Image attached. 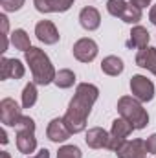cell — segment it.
Segmentation results:
<instances>
[{"mask_svg":"<svg viewBox=\"0 0 156 158\" xmlns=\"http://www.w3.org/2000/svg\"><path fill=\"white\" fill-rule=\"evenodd\" d=\"M76 0H33L35 9L40 13H64L74 6Z\"/></svg>","mask_w":156,"mask_h":158,"instance_id":"4fadbf2b","label":"cell"},{"mask_svg":"<svg viewBox=\"0 0 156 158\" xmlns=\"http://www.w3.org/2000/svg\"><path fill=\"white\" fill-rule=\"evenodd\" d=\"M145 158H147V156H145Z\"/></svg>","mask_w":156,"mask_h":158,"instance_id":"d6a6232c","label":"cell"},{"mask_svg":"<svg viewBox=\"0 0 156 158\" xmlns=\"http://www.w3.org/2000/svg\"><path fill=\"white\" fill-rule=\"evenodd\" d=\"M15 129L17 131H35V121L30 116H22L18 119V123L15 125Z\"/></svg>","mask_w":156,"mask_h":158,"instance_id":"d4e9b609","label":"cell"},{"mask_svg":"<svg viewBox=\"0 0 156 158\" xmlns=\"http://www.w3.org/2000/svg\"><path fill=\"white\" fill-rule=\"evenodd\" d=\"M145 149L149 155H156V132L151 134L147 140H145Z\"/></svg>","mask_w":156,"mask_h":158,"instance_id":"4316f807","label":"cell"},{"mask_svg":"<svg viewBox=\"0 0 156 158\" xmlns=\"http://www.w3.org/2000/svg\"><path fill=\"white\" fill-rule=\"evenodd\" d=\"M117 112L121 118L132 123L134 129H145L149 125V114L143 109L142 101H138L134 96H121L117 99Z\"/></svg>","mask_w":156,"mask_h":158,"instance_id":"3957f363","label":"cell"},{"mask_svg":"<svg viewBox=\"0 0 156 158\" xmlns=\"http://www.w3.org/2000/svg\"><path fill=\"white\" fill-rule=\"evenodd\" d=\"M149 40H151V35H149L147 28L134 26L130 30V37L127 40V48H138V50H142V48L149 46Z\"/></svg>","mask_w":156,"mask_h":158,"instance_id":"ac0fdd59","label":"cell"},{"mask_svg":"<svg viewBox=\"0 0 156 158\" xmlns=\"http://www.w3.org/2000/svg\"><path fill=\"white\" fill-rule=\"evenodd\" d=\"M24 2H26V0H0V4H2V9H4L6 13L18 11V9L24 6Z\"/></svg>","mask_w":156,"mask_h":158,"instance_id":"cb8c5ba5","label":"cell"},{"mask_svg":"<svg viewBox=\"0 0 156 158\" xmlns=\"http://www.w3.org/2000/svg\"><path fill=\"white\" fill-rule=\"evenodd\" d=\"M151 2H153V0H130V4L138 6L140 9H142V7H147V6H151Z\"/></svg>","mask_w":156,"mask_h":158,"instance_id":"83f0119b","label":"cell"},{"mask_svg":"<svg viewBox=\"0 0 156 158\" xmlns=\"http://www.w3.org/2000/svg\"><path fill=\"white\" fill-rule=\"evenodd\" d=\"M53 83H55L59 88H70V86H74V83H76V74H74L72 70H68V68H63V70L57 72Z\"/></svg>","mask_w":156,"mask_h":158,"instance_id":"7402d4cb","label":"cell"},{"mask_svg":"<svg viewBox=\"0 0 156 158\" xmlns=\"http://www.w3.org/2000/svg\"><path fill=\"white\" fill-rule=\"evenodd\" d=\"M26 63L30 64V70H31V76H33V83L46 86V85L55 81L57 72H55L50 57L44 53V50L31 46L26 52Z\"/></svg>","mask_w":156,"mask_h":158,"instance_id":"7a4b0ae2","label":"cell"},{"mask_svg":"<svg viewBox=\"0 0 156 158\" xmlns=\"http://www.w3.org/2000/svg\"><path fill=\"white\" fill-rule=\"evenodd\" d=\"M83 153L77 145H63L57 151V158H81Z\"/></svg>","mask_w":156,"mask_h":158,"instance_id":"603a6c76","label":"cell"},{"mask_svg":"<svg viewBox=\"0 0 156 158\" xmlns=\"http://www.w3.org/2000/svg\"><path fill=\"white\" fill-rule=\"evenodd\" d=\"M35 35L44 44H55V42H59V39H61L59 30L55 28V24L51 20H40V22H37Z\"/></svg>","mask_w":156,"mask_h":158,"instance_id":"8fae6325","label":"cell"},{"mask_svg":"<svg viewBox=\"0 0 156 158\" xmlns=\"http://www.w3.org/2000/svg\"><path fill=\"white\" fill-rule=\"evenodd\" d=\"M30 158H50V151L48 149H40L35 156H30Z\"/></svg>","mask_w":156,"mask_h":158,"instance_id":"f1b7e54d","label":"cell"},{"mask_svg":"<svg viewBox=\"0 0 156 158\" xmlns=\"http://www.w3.org/2000/svg\"><path fill=\"white\" fill-rule=\"evenodd\" d=\"M20 118H22V114H20V109H18L17 101L11 99V98H4L0 101V121L4 125L15 127Z\"/></svg>","mask_w":156,"mask_h":158,"instance_id":"ba28073f","label":"cell"},{"mask_svg":"<svg viewBox=\"0 0 156 158\" xmlns=\"http://www.w3.org/2000/svg\"><path fill=\"white\" fill-rule=\"evenodd\" d=\"M79 22L86 31H96L99 28V24H101V15H99V11L96 7L86 6L79 13Z\"/></svg>","mask_w":156,"mask_h":158,"instance_id":"5bb4252c","label":"cell"},{"mask_svg":"<svg viewBox=\"0 0 156 158\" xmlns=\"http://www.w3.org/2000/svg\"><path fill=\"white\" fill-rule=\"evenodd\" d=\"M46 136H48V140H51V142H55V143H61V142H66V140L72 136V132H70V129L66 127V123H64L63 118H53L48 123Z\"/></svg>","mask_w":156,"mask_h":158,"instance_id":"9c48e42d","label":"cell"},{"mask_svg":"<svg viewBox=\"0 0 156 158\" xmlns=\"http://www.w3.org/2000/svg\"><path fill=\"white\" fill-rule=\"evenodd\" d=\"M37 103V83H28L22 90V107L31 109Z\"/></svg>","mask_w":156,"mask_h":158,"instance_id":"44dd1931","label":"cell"},{"mask_svg":"<svg viewBox=\"0 0 156 158\" xmlns=\"http://www.w3.org/2000/svg\"><path fill=\"white\" fill-rule=\"evenodd\" d=\"M130 92L138 101L147 103V101H153V98H154V85L151 79L138 74V76L130 77Z\"/></svg>","mask_w":156,"mask_h":158,"instance_id":"8992f818","label":"cell"},{"mask_svg":"<svg viewBox=\"0 0 156 158\" xmlns=\"http://www.w3.org/2000/svg\"><path fill=\"white\" fill-rule=\"evenodd\" d=\"M145 142L136 138V140H130V142H125L119 149L116 151L117 158H145Z\"/></svg>","mask_w":156,"mask_h":158,"instance_id":"7c38bea8","label":"cell"},{"mask_svg":"<svg viewBox=\"0 0 156 158\" xmlns=\"http://www.w3.org/2000/svg\"><path fill=\"white\" fill-rule=\"evenodd\" d=\"M11 44L17 48V50H20V52H28L30 48H31V42H30V35L26 33V30H22V28H18V30H15L13 33H11Z\"/></svg>","mask_w":156,"mask_h":158,"instance_id":"ffe728a7","label":"cell"},{"mask_svg":"<svg viewBox=\"0 0 156 158\" xmlns=\"http://www.w3.org/2000/svg\"><path fill=\"white\" fill-rule=\"evenodd\" d=\"M0 156H2V158H11V156H9V153H7V151H2V155H0Z\"/></svg>","mask_w":156,"mask_h":158,"instance_id":"1f68e13d","label":"cell"},{"mask_svg":"<svg viewBox=\"0 0 156 158\" xmlns=\"http://www.w3.org/2000/svg\"><path fill=\"white\" fill-rule=\"evenodd\" d=\"M99 98V88L92 83H79L76 88V94L68 105L66 114L63 116L66 127L70 129L72 134L83 132L86 129V119L90 116V110L94 103Z\"/></svg>","mask_w":156,"mask_h":158,"instance_id":"6da1fadb","label":"cell"},{"mask_svg":"<svg viewBox=\"0 0 156 158\" xmlns=\"http://www.w3.org/2000/svg\"><path fill=\"white\" fill-rule=\"evenodd\" d=\"M0 22H2V50L0 52H6L7 50V28H9L7 17L6 15H0Z\"/></svg>","mask_w":156,"mask_h":158,"instance_id":"484cf974","label":"cell"},{"mask_svg":"<svg viewBox=\"0 0 156 158\" xmlns=\"http://www.w3.org/2000/svg\"><path fill=\"white\" fill-rule=\"evenodd\" d=\"M72 52H74V57H76L77 61H81V63H92V61L97 57L99 48H97V42L94 39L83 37V39H79L77 42L74 44Z\"/></svg>","mask_w":156,"mask_h":158,"instance_id":"52a82bcc","label":"cell"},{"mask_svg":"<svg viewBox=\"0 0 156 158\" xmlns=\"http://www.w3.org/2000/svg\"><path fill=\"white\" fill-rule=\"evenodd\" d=\"M123 68H125V64H123V61H121L117 55H109V57H105V59L101 61V70H103V74H107V76L116 77V76H119V74L123 72Z\"/></svg>","mask_w":156,"mask_h":158,"instance_id":"d6986e66","label":"cell"},{"mask_svg":"<svg viewBox=\"0 0 156 158\" xmlns=\"http://www.w3.org/2000/svg\"><path fill=\"white\" fill-rule=\"evenodd\" d=\"M24 74H26L24 64L18 59L2 57V61H0V79H20L24 77Z\"/></svg>","mask_w":156,"mask_h":158,"instance_id":"30bf717a","label":"cell"},{"mask_svg":"<svg viewBox=\"0 0 156 158\" xmlns=\"http://www.w3.org/2000/svg\"><path fill=\"white\" fill-rule=\"evenodd\" d=\"M17 149L22 155H30L37 149L35 131H17Z\"/></svg>","mask_w":156,"mask_h":158,"instance_id":"2e32d148","label":"cell"},{"mask_svg":"<svg viewBox=\"0 0 156 158\" xmlns=\"http://www.w3.org/2000/svg\"><path fill=\"white\" fill-rule=\"evenodd\" d=\"M134 131L132 123H129L125 118H117L112 121V129H110V138H109V147L112 153H116L117 149L127 142V136Z\"/></svg>","mask_w":156,"mask_h":158,"instance_id":"5b68a950","label":"cell"},{"mask_svg":"<svg viewBox=\"0 0 156 158\" xmlns=\"http://www.w3.org/2000/svg\"><path fill=\"white\" fill-rule=\"evenodd\" d=\"M136 64L142 66V68H145V70H149V72H153L156 76V48L147 46V48L138 50V53H136Z\"/></svg>","mask_w":156,"mask_h":158,"instance_id":"e0dca14e","label":"cell"},{"mask_svg":"<svg viewBox=\"0 0 156 158\" xmlns=\"http://www.w3.org/2000/svg\"><path fill=\"white\" fill-rule=\"evenodd\" d=\"M109 138H110V132H107L101 127H92L88 129L84 142L92 149H103V147H109Z\"/></svg>","mask_w":156,"mask_h":158,"instance_id":"9a60e30c","label":"cell"},{"mask_svg":"<svg viewBox=\"0 0 156 158\" xmlns=\"http://www.w3.org/2000/svg\"><path fill=\"white\" fill-rule=\"evenodd\" d=\"M107 9L112 17L121 19L127 24H138L142 20V9L127 0H109Z\"/></svg>","mask_w":156,"mask_h":158,"instance_id":"277c9868","label":"cell"},{"mask_svg":"<svg viewBox=\"0 0 156 158\" xmlns=\"http://www.w3.org/2000/svg\"><path fill=\"white\" fill-rule=\"evenodd\" d=\"M0 142H2V143H7V142H9V140H7V132H6L4 129L0 131Z\"/></svg>","mask_w":156,"mask_h":158,"instance_id":"4dcf8cb0","label":"cell"},{"mask_svg":"<svg viewBox=\"0 0 156 158\" xmlns=\"http://www.w3.org/2000/svg\"><path fill=\"white\" fill-rule=\"evenodd\" d=\"M149 20H151V22L156 26V4L151 7V11H149Z\"/></svg>","mask_w":156,"mask_h":158,"instance_id":"f546056e","label":"cell"}]
</instances>
